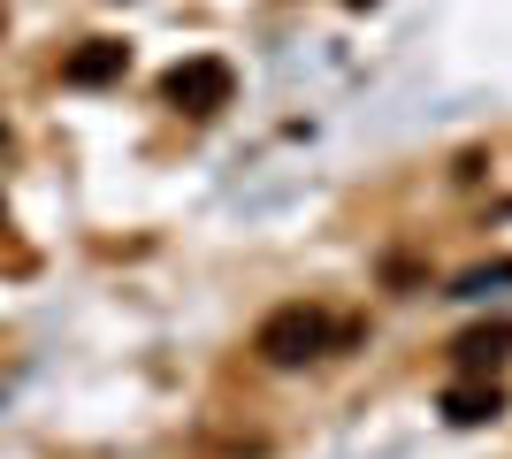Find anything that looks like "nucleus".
<instances>
[{"label":"nucleus","mask_w":512,"mask_h":459,"mask_svg":"<svg viewBox=\"0 0 512 459\" xmlns=\"http://www.w3.org/2000/svg\"><path fill=\"white\" fill-rule=\"evenodd\" d=\"M123 62H130L123 39H85V54H69L62 77H69V85H115V77H123Z\"/></svg>","instance_id":"7ed1b4c3"},{"label":"nucleus","mask_w":512,"mask_h":459,"mask_svg":"<svg viewBox=\"0 0 512 459\" xmlns=\"http://www.w3.org/2000/svg\"><path fill=\"white\" fill-rule=\"evenodd\" d=\"M230 62H214V54H192V62H176L169 77H161V92H169L184 115H214V108H230Z\"/></svg>","instance_id":"f03ea898"},{"label":"nucleus","mask_w":512,"mask_h":459,"mask_svg":"<svg viewBox=\"0 0 512 459\" xmlns=\"http://www.w3.org/2000/svg\"><path fill=\"white\" fill-rule=\"evenodd\" d=\"M444 414L459 421V429H474V421H490V414H497V391H474V383H467V391H451V398H444Z\"/></svg>","instance_id":"39448f33"},{"label":"nucleus","mask_w":512,"mask_h":459,"mask_svg":"<svg viewBox=\"0 0 512 459\" xmlns=\"http://www.w3.org/2000/svg\"><path fill=\"white\" fill-rule=\"evenodd\" d=\"M337 345V322L321 314V306H276L268 322H260V337H253V352L268 360V368H306V360H321V352Z\"/></svg>","instance_id":"f257e3e1"},{"label":"nucleus","mask_w":512,"mask_h":459,"mask_svg":"<svg viewBox=\"0 0 512 459\" xmlns=\"http://www.w3.org/2000/svg\"><path fill=\"white\" fill-rule=\"evenodd\" d=\"M0 146H8V131H0Z\"/></svg>","instance_id":"423d86ee"},{"label":"nucleus","mask_w":512,"mask_h":459,"mask_svg":"<svg viewBox=\"0 0 512 459\" xmlns=\"http://www.w3.org/2000/svg\"><path fill=\"white\" fill-rule=\"evenodd\" d=\"M512 352V322H490V329H474V337H459V368H497V360H505Z\"/></svg>","instance_id":"20e7f679"}]
</instances>
